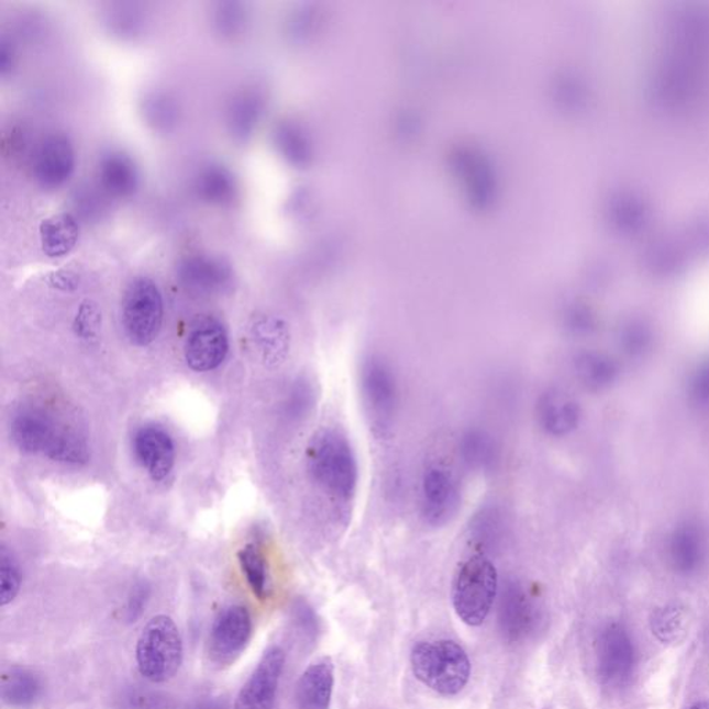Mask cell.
<instances>
[{
	"label": "cell",
	"mask_w": 709,
	"mask_h": 709,
	"mask_svg": "<svg viewBox=\"0 0 709 709\" xmlns=\"http://www.w3.org/2000/svg\"><path fill=\"white\" fill-rule=\"evenodd\" d=\"M10 433L15 446L30 455L46 456L64 465H85L89 461V446L84 436L38 407L19 409Z\"/></svg>",
	"instance_id": "obj_1"
},
{
	"label": "cell",
	"mask_w": 709,
	"mask_h": 709,
	"mask_svg": "<svg viewBox=\"0 0 709 709\" xmlns=\"http://www.w3.org/2000/svg\"><path fill=\"white\" fill-rule=\"evenodd\" d=\"M308 472L314 483L334 499L348 502L358 489L359 466L354 447L339 430H323L307 450Z\"/></svg>",
	"instance_id": "obj_2"
},
{
	"label": "cell",
	"mask_w": 709,
	"mask_h": 709,
	"mask_svg": "<svg viewBox=\"0 0 709 709\" xmlns=\"http://www.w3.org/2000/svg\"><path fill=\"white\" fill-rule=\"evenodd\" d=\"M410 664L416 678L441 696L458 695L470 680V660L465 649L452 641L414 644Z\"/></svg>",
	"instance_id": "obj_3"
},
{
	"label": "cell",
	"mask_w": 709,
	"mask_h": 709,
	"mask_svg": "<svg viewBox=\"0 0 709 709\" xmlns=\"http://www.w3.org/2000/svg\"><path fill=\"white\" fill-rule=\"evenodd\" d=\"M182 661L184 641L173 618H152L136 644V663L143 678L152 684H165L178 674Z\"/></svg>",
	"instance_id": "obj_4"
},
{
	"label": "cell",
	"mask_w": 709,
	"mask_h": 709,
	"mask_svg": "<svg viewBox=\"0 0 709 709\" xmlns=\"http://www.w3.org/2000/svg\"><path fill=\"white\" fill-rule=\"evenodd\" d=\"M498 590V572L487 557L466 560L453 580L452 600L457 617L467 625H481L492 609Z\"/></svg>",
	"instance_id": "obj_5"
},
{
	"label": "cell",
	"mask_w": 709,
	"mask_h": 709,
	"mask_svg": "<svg viewBox=\"0 0 709 709\" xmlns=\"http://www.w3.org/2000/svg\"><path fill=\"white\" fill-rule=\"evenodd\" d=\"M164 322V298L156 281L139 276L128 285L122 298V324L128 340L147 346L157 340Z\"/></svg>",
	"instance_id": "obj_6"
},
{
	"label": "cell",
	"mask_w": 709,
	"mask_h": 709,
	"mask_svg": "<svg viewBox=\"0 0 709 709\" xmlns=\"http://www.w3.org/2000/svg\"><path fill=\"white\" fill-rule=\"evenodd\" d=\"M361 394L367 418L377 434L391 431L398 408V383L391 366L378 356H369L361 369Z\"/></svg>",
	"instance_id": "obj_7"
},
{
	"label": "cell",
	"mask_w": 709,
	"mask_h": 709,
	"mask_svg": "<svg viewBox=\"0 0 709 709\" xmlns=\"http://www.w3.org/2000/svg\"><path fill=\"white\" fill-rule=\"evenodd\" d=\"M253 636V618L244 606L223 609L212 623L208 654L221 668L236 663Z\"/></svg>",
	"instance_id": "obj_8"
},
{
	"label": "cell",
	"mask_w": 709,
	"mask_h": 709,
	"mask_svg": "<svg viewBox=\"0 0 709 709\" xmlns=\"http://www.w3.org/2000/svg\"><path fill=\"white\" fill-rule=\"evenodd\" d=\"M229 354L226 328L214 317L196 319L185 343V361L191 370L207 373L218 369Z\"/></svg>",
	"instance_id": "obj_9"
},
{
	"label": "cell",
	"mask_w": 709,
	"mask_h": 709,
	"mask_svg": "<svg viewBox=\"0 0 709 709\" xmlns=\"http://www.w3.org/2000/svg\"><path fill=\"white\" fill-rule=\"evenodd\" d=\"M541 622V609L524 585L510 580L500 599L499 627L506 641L524 642L534 634Z\"/></svg>",
	"instance_id": "obj_10"
},
{
	"label": "cell",
	"mask_w": 709,
	"mask_h": 709,
	"mask_svg": "<svg viewBox=\"0 0 709 709\" xmlns=\"http://www.w3.org/2000/svg\"><path fill=\"white\" fill-rule=\"evenodd\" d=\"M76 148L67 133L56 131L41 139L34 153V176L45 189H58L76 169Z\"/></svg>",
	"instance_id": "obj_11"
},
{
	"label": "cell",
	"mask_w": 709,
	"mask_h": 709,
	"mask_svg": "<svg viewBox=\"0 0 709 709\" xmlns=\"http://www.w3.org/2000/svg\"><path fill=\"white\" fill-rule=\"evenodd\" d=\"M421 498V511L433 527L446 525L461 509V488L453 474L442 466H430L424 472Z\"/></svg>",
	"instance_id": "obj_12"
},
{
	"label": "cell",
	"mask_w": 709,
	"mask_h": 709,
	"mask_svg": "<svg viewBox=\"0 0 709 709\" xmlns=\"http://www.w3.org/2000/svg\"><path fill=\"white\" fill-rule=\"evenodd\" d=\"M286 654L279 646L266 650L257 668L239 691L234 709H274Z\"/></svg>",
	"instance_id": "obj_13"
},
{
	"label": "cell",
	"mask_w": 709,
	"mask_h": 709,
	"mask_svg": "<svg viewBox=\"0 0 709 709\" xmlns=\"http://www.w3.org/2000/svg\"><path fill=\"white\" fill-rule=\"evenodd\" d=\"M708 553V531L700 521L682 520L672 528L666 541V556L676 573L682 575L697 573L706 564Z\"/></svg>",
	"instance_id": "obj_14"
},
{
	"label": "cell",
	"mask_w": 709,
	"mask_h": 709,
	"mask_svg": "<svg viewBox=\"0 0 709 709\" xmlns=\"http://www.w3.org/2000/svg\"><path fill=\"white\" fill-rule=\"evenodd\" d=\"M176 275L186 289L202 296L220 295L233 283L231 264L211 254L186 255L176 266Z\"/></svg>",
	"instance_id": "obj_15"
},
{
	"label": "cell",
	"mask_w": 709,
	"mask_h": 709,
	"mask_svg": "<svg viewBox=\"0 0 709 709\" xmlns=\"http://www.w3.org/2000/svg\"><path fill=\"white\" fill-rule=\"evenodd\" d=\"M137 462L154 483H162L173 473L176 450L173 436L162 425L148 424L137 430L133 439Z\"/></svg>",
	"instance_id": "obj_16"
},
{
	"label": "cell",
	"mask_w": 709,
	"mask_h": 709,
	"mask_svg": "<svg viewBox=\"0 0 709 709\" xmlns=\"http://www.w3.org/2000/svg\"><path fill=\"white\" fill-rule=\"evenodd\" d=\"M634 649L625 629L611 625L601 632L597 642V669L606 684L620 685L631 676Z\"/></svg>",
	"instance_id": "obj_17"
},
{
	"label": "cell",
	"mask_w": 709,
	"mask_h": 709,
	"mask_svg": "<svg viewBox=\"0 0 709 709\" xmlns=\"http://www.w3.org/2000/svg\"><path fill=\"white\" fill-rule=\"evenodd\" d=\"M536 418L547 435L564 439L578 430L583 409L572 394L562 388H549L538 399Z\"/></svg>",
	"instance_id": "obj_18"
},
{
	"label": "cell",
	"mask_w": 709,
	"mask_h": 709,
	"mask_svg": "<svg viewBox=\"0 0 709 709\" xmlns=\"http://www.w3.org/2000/svg\"><path fill=\"white\" fill-rule=\"evenodd\" d=\"M248 339L255 356L266 366H279L290 352V330L274 314H257L250 323Z\"/></svg>",
	"instance_id": "obj_19"
},
{
	"label": "cell",
	"mask_w": 709,
	"mask_h": 709,
	"mask_svg": "<svg viewBox=\"0 0 709 709\" xmlns=\"http://www.w3.org/2000/svg\"><path fill=\"white\" fill-rule=\"evenodd\" d=\"M621 364L617 356L601 350L579 351L573 359V370L580 386L591 392L607 391L621 378Z\"/></svg>",
	"instance_id": "obj_20"
},
{
	"label": "cell",
	"mask_w": 709,
	"mask_h": 709,
	"mask_svg": "<svg viewBox=\"0 0 709 709\" xmlns=\"http://www.w3.org/2000/svg\"><path fill=\"white\" fill-rule=\"evenodd\" d=\"M98 174L101 188L120 199L135 195L141 185V173L135 159L121 148H108L101 153Z\"/></svg>",
	"instance_id": "obj_21"
},
{
	"label": "cell",
	"mask_w": 709,
	"mask_h": 709,
	"mask_svg": "<svg viewBox=\"0 0 709 709\" xmlns=\"http://www.w3.org/2000/svg\"><path fill=\"white\" fill-rule=\"evenodd\" d=\"M334 689V665L329 658L308 666L296 686L297 709H329Z\"/></svg>",
	"instance_id": "obj_22"
},
{
	"label": "cell",
	"mask_w": 709,
	"mask_h": 709,
	"mask_svg": "<svg viewBox=\"0 0 709 709\" xmlns=\"http://www.w3.org/2000/svg\"><path fill=\"white\" fill-rule=\"evenodd\" d=\"M195 190L202 201L212 206H231L237 199L239 184L232 169L221 163H207L197 170Z\"/></svg>",
	"instance_id": "obj_23"
},
{
	"label": "cell",
	"mask_w": 709,
	"mask_h": 709,
	"mask_svg": "<svg viewBox=\"0 0 709 709\" xmlns=\"http://www.w3.org/2000/svg\"><path fill=\"white\" fill-rule=\"evenodd\" d=\"M79 223L69 212H58L45 218L40 225L42 252L49 258L66 257L76 247L79 239Z\"/></svg>",
	"instance_id": "obj_24"
},
{
	"label": "cell",
	"mask_w": 709,
	"mask_h": 709,
	"mask_svg": "<svg viewBox=\"0 0 709 709\" xmlns=\"http://www.w3.org/2000/svg\"><path fill=\"white\" fill-rule=\"evenodd\" d=\"M261 114H263V99L257 90H240L228 104L229 132L237 142L248 141L257 130Z\"/></svg>",
	"instance_id": "obj_25"
},
{
	"label": "cell",
	"mask_w": 709,
	"mask_h": 709,
	"mask_svg": "<svg viewBox=\"0 0 709 709\" xmlns=\"http://www.w3.org/2000/svg\"><path fill=\"white\" fill-rule=\"evenodd\" d=\"M463 463L474 472H492L498 466V442L483 429H468L458 441Z\"/></svg>",
	"instance_id": "obj_26"
},
{
	"label": "cell",
	"mask_w": 709,
	"mask_h": 709,
	"mask_svg": "<svg viewBox=\"0 0 709 709\" xmlns=\"http://www.w3.org/2000/svg\"><path fill=\"white\" fill-rule=\"evenodd\" d=\"M616 343L623 358L628 361L646 359L655 346L654 329L643 319H629L618 328Z\"/></svg>",
	"instance_id": "obj_27"
},
{
	"label": "cell",
	"mask_w": 709,
	"mask_h": 709,
	"mask_svg": "<svg viewBox=\"0 0 709 709\" xmlns=\"http://www.w3.org/2000/svg\"><path fill=\"white\" fill-rule=\"evenodd\" d=\"M44 691L40 676L24 668H13L4 674L2 684L3 701L9 707L25 709L35 706Z\"/></svg>",
	"instance_id": "obj_28"
},
{
	"label": "cell",
	"mask_w": 709,
	"mask_h": 709,
	"mask_svg": "<svg viewBox=\"0 0 709 709\" xmlns=\"http://www.w3.org/2000/svg\"><path fill=\"white\" fill-rule=\"evenodd\" d=\"M506 521L498 506L488 505L473 516L468 524V535L481 551H492L503 540Z\"/></svg>",
	"instance_id": "obj_29"
},
{
	"label": "cell",
	"mask_w": 709,
	"mask_h": 709,
	"mask_svg": "<svg viewBox=\"0 0 709 709\" xmlns=\"http://www.w3.org/2000/svg\"><path fill=\"white\" fill-rule=\"evenodd\" d=\"M240 568H242L250 589L259 600H266L270 596L272 584L268 562L257 543H248L240 549L237 554Z\"/></svg>",
	"instance_id": "obj_30"
},
{
	"label": "cell",
	"mask_w": 709,
	"mask_h": 709,
	"mask_svg": "<svg viewBox=\"0 0 709 709\" xmlns=\"http://www.w3.org/2000/svg\"><path fill=\"white\" fill-rule=\"evenodd\" d=\"M143 115L154 130L168 131L178 121L179 109L168 93L152 92L143 99Z\"/></svg>",
	"instance_id": "obj_31"
},
{
	"label": "cell",
	"mask_w": 709,
	"mask_h": 709,
	"mask_svg": "<svg viewBox=\"0 0 709 709\" xmlns=\"http://www.w3.org/2000/svg\"><path fill=\"white\" fill-rule=\"evenodd\" d=\"M650 627L658 641L675 643L685 634L686 616L676 607H664L654 612Z\"/></svg>",
	"instance_id": "obj_32"
},
{
	"label": "cell",
	"mask_w": 709,
	"mask_h": 709,
	"mask_svg": "<svg viewBox=\"0 0 709 709\" xmlns=\"http://www.w3.org/2000/svg\"><path fill=\"white\" fill-rule=\"evenodd\" d=\"M686 397L698 412H709V356L693 366L687 376Z\"/></svg>",
	"instance_id": "obj_33"
},
{
	"label": "cell",
	"mask_w": 709,
	"mask_h": 709,
	"mask_svg": "<svg viewBox=\"0 0 709 709\" xmlns=\"http://www.w3.org/2000/svg\"><path fill=\"white\" fill-rule=\"evenodd\" d=\"M20 588L21 572L18 560L13 553L8 551L7 546H2V552H0V605L7 607L13 602L20 594Z\"/></svg>",
	"instance_id": "obj_34"
},
{
	"label": "cell",
	"mask_w": 709,
	"mask_h": 709,
	"mask_svg": "<svg viewBox=\"0 0 709 709\" xmlns=\"http://www.w3.org/2000/svg\"><path fill=\"white\" fill-rule=\"evenodd\" d=\"M215 25L222 35L240 34L247 24V10L240 2H222L215 10Z\"/></svg>",
	"instance_id": "obj_35"
},
{
	"label": "cell",
	"mask_w": 709,
	"mask_h": 709,
	"mask_svg": "<svg viewBox=\"0 0 709 709\" xmlns=\"http://www.w3.org/2000/svg\"><path fill=\"white\" fill-rule=\"evenodd\" d=\"M313 405L314 389L312 384L306 380V378L297 380L291 388L289 402H287V412H289L290 418H306L311 412Z\"/></svg>",
	"instance_id": "obj_36"
},
{
	"label": "cell",
	"mask_w": 709,
	"mask_h": 709,
	"mask_svg": "<svg viewBox=\"0 0 709 709\" xmlns=\"http://www.w3.org/2000/svg\"><path fill=\"white\" fill-rule=\"evenodd\" d=\"M101 326V312L98 303L85 300L78 308L74 329L84 340L95 339Z\"/></svg>",
	"instance_id": "obj_37"
},
{
	"label": "cell",
	"mask_w": 709,
	"mask_h": 709,
	"mask_svg": "<svg viewBox=\"0 0 709 709\" xmlns=\"http://www.w3.org/2000/svg\"><path fill=\"white\" fill-rule=\"evenodd\" d=\"M148 597H151V586H148L147 583H139L133 586L126 605L125 617L128 622H136L137 618L143 614V611L146 609Z\"/></svg>",
	"instance_id": "obj_38"
},
{
	"label": "cell",
	"mask_w": 709,
	"mask_h": 709,
	"mask_svg": "<svg viewBox=\"0 0 709 709\" xmlns=\"http://www.w3.org/2000/svg\"><path fill=\"white\" fill-rule=\"evenodd\" d=\"M568 332L578 335V337H586L595 332L596 321L594 314L586 311H578L568 314L567 323Z\"/></svg>",
	"instance_id": "obj_39"
},
{
	"label": "cell",
	"mask_w": 709,
	"mask_h": 709,
	"mask_svg": "<svg viewBox=\"0 0 709 709\" xmlns=\"http://www.w3.org/2000/svg\"><path fill=\"white\" fill-rule=\"evenodd\" d=\"M163 697L146 691H133L126 696V709H165Z\"/></svg>",
	"instance_id": "obj_40"
},
{
	"label": "cell",
	"mask_w": 709,
	"mask_h": 709,
	"mask_svg": "<svg viewBox=\"0 0 709 709\" xmlns=\"http://www.w3.org/2000/svg\"><path fill=\"white\" fill-rule=\"evenodd\" d=\"M49 285L53 289L74 291L79 286V276L69 269H58L49 275Z\"/></svg>",
	"instance_id": "obj_41"
},
{
	"label": "cell",
	"mask_w": 709,
	"mask_h": 709,
	"mask_svg": "<svg viewBox=\"0 0 709 709\" xmlns=\"http://www.w3.org/2000/svg\"><path fill=\"white\" fill-rule=\"evenodd\" d=\"M15 64V52L14 47L9 44L7 41H2V46H0V71L3 76L14 67Z\"/></svg>",
	"instance_id": "obj_42"
},
{
	"label": "cell",
	"mask_w": 709,
	"mask_h": 709,
	"mask_svg": "<svg viewBox=\"0 0 709 709\" xmlns=\"http://www.w3.org/2000/svg\"><path fill=\"white\" fill-rule=\"evenodd\" d=\"M197 709H226L221 701H206Z\"/></svg>",
	"instance_id": "obj_43"
},
{
	"label": "cell",
	"mask_w": 709,
	"mask_h": 709,
	"mask_svg": "<svg viewBox=\"0 0 709 709\" xmlns=\"http://www.w3.org/2000/svg\"><path fill=\"white\" fill-rule=\"evenodd\" d=\"M689 709H709V701L707 700L697 701L693 704V706Z\"/></svg>",
	"instance_id": "obj_44"
}]
</instances>
